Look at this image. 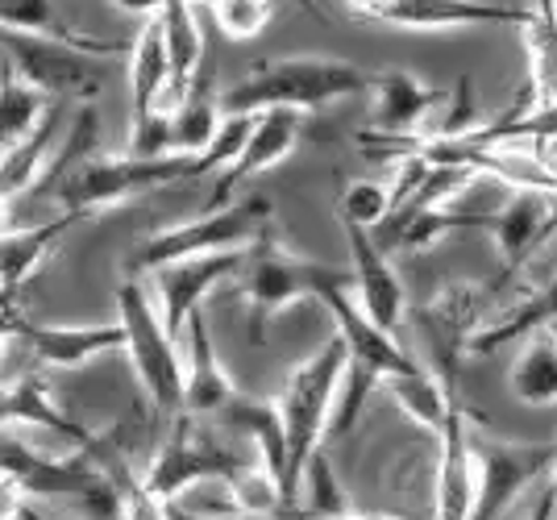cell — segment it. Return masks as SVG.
<instances>
[{
  "label": "cell",
  "mask_w": 557,
  "mask_h": 520,
  "mask_svg": "<svg viewBox=\"0 0 557 520\" xmlns=\"http://www.w3.org/2000/svg\"><path fill=\"white\" fill-rule=\"evenodd\" d=\"M258 113H225L216 138L196 154L166 150V154H100L75 163L67 175H59L47 188V196L59 205V213H79L84 221L92 213H104L113 205L138 200L141 191L166 188L180 179H200L209 171L230 166V159L242 150L246 134L255 129Z\"/></svg>",
  "instance_id": "obj_1"
},
{
  "label": "cell",
  "mask_w": 557,
  "mask_h": 520,
  "mask_svg": "<svg viewBox=\"0 0 557 520\" xmlns=\"http://www.w3.org/2000/svg\"><path fill=\"white\" fill-rule=\"evenodd\" d=\"M371 92V75L354 67L346 59H267L255 63V72L242 84H233L230 92L216 96L221 113H262V109H321L346 96Z\"/></svg>",
  "instance_id": "obj_2"
},
{
  "label": "cell",
  "mask_w": 557,
  "mask_h": 520,
  "mask_svg": "<svg viewBox=\"0 0 557 520\" xmlns=\"http://www.w3.org/2000/svg\"><path fill=\"white\" fill-rule=\"evenodd\" d=\"M346 342L333 333L321 350H312V358H304L300 367H292L287 387L278 396V417H283V433H287V512H296V499H300V474L304 462L321 449L325 442L329 412H333V396H337V383L346 371Z\"/></svg>",
  "instance_id": "obj_3"
},
{
  "label": "cell",
  "mask_w": 557,
  "mask_h": 520,
  "mask_svg": "<svg viewBox=\"0 0 557 520\" xmlns=\"http://www.w3.org/2000/svg\"><path fill=\"white\" fill-rule=\"evenodd\" d=\"M275 216V205L267 196H246L237 205H221L212 213L159 230L141 242L138 250L129 255V275L141 271H159L171 262L196 259V255H216V250H246Z\"/></svg>",
  "instance_id": "obj_4"
},
{
  "label": "cell",
  "mask_w": 557,
  "mask_h": 520,
  "mask_svg": "<svg viewBox=\"0 0 557 520\" xmlns=\"http://www.w3.org/2000/svg\"><path fill=\"white\" fill-rule=\"evenodd\" d=\"M116 325L125 330V355L134 362L141 392L159 412L175 417L184 404V358L175 350V337L163 330L159 305L134 275L116 284Z\"/></svg>",
  "instance_id": "obj_5"
},
{
  "label": "cell",
  "mask_w": 557,
  "mask_h": 520,
  "mask_svg": "<svg viewBox=\"0 0 557 520\" xmlns=\"http://www.w3.org/2000/svg\"><path fill=\"white\" fill-rule=\"evenodd\" d=\"M321 267H325V262L292 255L275 237L271 225L246 246V262H242V271H237V275H242L237 296L246 300V330H250V342H255V346L267 342V321H275L283 308L300 305V300H312V287H317Z\"/></svg>",
  "instance_id": "obj_6"
},
{
  "label": "cell",
  "mask_w": 557,
  "mask_h": 520,
  "mask_svg": "<svg viewBox=\"0 0 557 520\" xmlns=\"http://www.w3.org/2000/svg\"><path fill=\"white\" fill-rule=\"evenodd\" d=\"M470 462H474L470 520H504V512L536 479L554 471L557 442H504L495 433L470 429Z\"/></svg>",
  "instance_id": "obj_7"
},
{
  "label": "cell",
  "mask_w": 557,
  "mask_h": 520,
  "mask_svg": "<svg viewBox=\"0 0 557 520\" xmlns=\"http://www.w3.org/2000/svg\"><path fill=\"white\" fill-rule=\"evenodd\" d=\"M0 50L9 54L13 75L38 88L47 100H96L104 88V67L96 63V54H84L67 42L0 29Z\"/></svg>",
  "instance_id": "obj_8"
},
{
  "label": "cell",
  "mask_w": 557,
  "mask_h": 520,
  "mask_svg": "<svg viewBox=\"0 0 557 520\" xmlns=\"http://www.w3.org/2000/svg\"><path fill=\"white\" fill-rule=\"evenodd\" d=\"M242 471V458L225 449L221 442H212V433L196 429V417L175 412L166 442L154 449L150 467L141 474V483L163 499H180L191 483H205V479H233Z\"/></svg>",
  "instance_id": "obj_9"
},
{
  "label": "cell",
  "mask_w": 557,
  "mask_h": 520,
  "mask_svg": "<svg viewBox=\"0 0 557 520\" xmlns=\"http://www.w3.org/2000/svg\"><path fill=\"white\" fill-rule=\"evenodd\" d=\"M483 308H487V292L474 284L445 287L442 296H433L424 308L412 312L424 342V358L429 371L442 379L445 387H458V358L466 355L470 333L483 325Z\"/></svg>",
  "instance_id": "obj_10"
},
{
  "label": "cell",
  "mask_w": 557,
  "mask_h": 520,
  "mask_svg": "<svg viewBox=\"0 0 557 520\" xmlns=\"http://www.w3.org/2000/svg\"><path fill=\"white\" fill-rule=\"evenodd\" d=\"M358 17L399 29H470V25H524L529 9L511 0H349Z\"/></svg>",
  "instance_id": "obj_11"
},
{
  "label": "cell",
  "mask_w": 557,
  "mask_h": 520,
  "mask_svg": "<svg viewBox=\"0 0 557 520\" xmlns=\"http://www.w3.org/2000/svg\"><path fill=\"white\" fill-rule=\"evenodd\" d=\"M342 230H346V246H349V287L358 296V308L371 317L374 330L395 337L399 325H404V317H408V296H404V284L395 275L392 259H387V250L371 237L367 225L342 216Z\"/></svg>",
  "instance_id": "obj_12"
},
{
  "label": "cell",
  "mask_w": 557,
  "mask_h": 520,
  "mask_svg": "<svg viewBox=\"0 0 557 520\" xmlns=\"http://www.w3.org/2000/svg\"><path fill=\"white\" fill-rule=\"evenodd\" d=\"M0 474L13 479L22 487V496L34 499H54V496H71V499H88L104 483V471L92 467L84 454L75 458H47L38 449H29L25 442L0 433Z\"/></svg>",
  "instance_id": "obj_13"
},
{
  "label": "cell",
  "mask_w": 557,
  "mask_h": 520,
  "mask_svg": "<svg viewBox=\"0 0 557 520\" xmlns=\"http://www.w3.org/2000/svg\"><path fill=\"white\" fill-rule=\"evenodd\" d=\"M246 262V250H216V255H196V259L171 262V267H159L154 271V296H159V317H163V330L180 342L184 333V321L191 308L205 305L216 284L233 280Z\"/></svg>",
  "instance_id": "obj_14"
},
{
  "label": "cell",
  "mask_w": 557,
  "mask_h": 520,
  "mask_svg": "<svg viewBox=\"0 0 557 520\" xmlns=\"http://www.w3.org/2000/svg\"><path fill=\"white\" fill-rule=\"evenodd\" d=\"M296 138H300V113L296 109H262L255 129L246 134L242 150L230 159V166H221V179L212 188V205L221 209L246 179H255V175L271 171L275 163H283L296 150Z\"/></svg>",
  "instance_id": "obj_15"
},
{
  "label": "cell",
  "mask_w": 557,
  "mask_h": 520,
  "mask_svg": "<svg viewBox=\"0 0 557 520\" xmlns=\"http://www.w3.org/2000/svg\"><path fill=\"white\" fill-rule=\"evenodd\" d=\"M13 337H22L34 362H42L50 371H75L100 355L125 350V330L116 321L113 325H38L22 312Z\"/></svg>",
  "instance_id": "obj_16"
},
{
  "label": "cell",
  "mask_w": 557,
  "mask_h": 520,
  "mask_svg": "<svg viewBox=\"0 0 557 520\" xmlns=\"http://www.w3.org/2000/svg\"><path fill=\"white\" fill-rule=\"evenodd\" d=\"M437 520H470L474 504V462H470V412L454 396L437 433Z\"/></svg>",
  "instance_id": "obj_17"
},
{
  "label": "cell",
  "mask_w": 557,
  "mask_h": 520,
  "mask_svg": "<svg viewBox=\"0 0 557 520\" xmlns=\"http://www.w3.org/2000/svg\"><path fill=\"white\" fill-rule=\"evenodd\" d=\"M184 333H187V362H184V404H180V412L205 421V417H216L237 396V387H233V379L225 375L221 358L212 350L205 305L187 312Z\"/></svg>",
  "instance_id": "obj_18"
},
{
  "label": "cell",
  "mask_w": 557,
  "mask_h": 520,
  "mask_svg": "<svg viewBox=\"0 0 557 520\" xmlns=\"http://www.w3.org/2000/svg\"><path fill=\"white\" fill-rule=\"evenodd\" d=\"M216 421L242 433L255 442V462L278 483V496H283V512H287V433H283V417H278L275 400H255V396H233Z\"/></svg>",
  "instance_id": "obj_19"
},
{
  "label": "cell",
  "mask_w": 557,
  "mask_h": 520,
  "mask_svg": "<svg viewBox=\"0 0 557 520\" xmlns=\"http://www.w3.org/2000/svg\"><path fill=\"white\" fill-rule=\"evenodd\" d=\"M371 92H374L371 134H420V121L449 100L442 88L420 84L417 75L404 72V67L371 75Z\"/></svg>",
  "instance_id": "obj_20"
},
{
  "label": "cell",
  "mask_w": 557,
  "mask_h": 520,
  "mask_svg": "<svg viewBox=\"0 0 557 520\" xmlns=\"http://www.w3.org/2000/svg\"><path fill=\"white\" fill-rule=\"evenodd\" d=\"M4 425L42 429V433H54V437L71 442L75 449H84L96 437L79 421H71L67 412H63V404L50 396L47 379L38 375L13 379V383L0 387V429Z\"/></svg>",
  "instance_id": "obj_21"
},
{
  "label": "cell",
  "mask_w": 557,
  "mask_h": 520,
  "mask_svg": "<svg viewBox=\"0 0 557 520\" xmlns=\"http://www.w3.org/2000/svg\"><path fill=\"white\" fill-rule=\"evenodd\" d=\"M79 213H59L54 221L29 225V230H4L0 234V292L22 305V287L38 275V267L50 259V250L63 242L71 225H79Z\"/></svg>",
  "instance_id": "obj_22"
},
{
  "label": "cell",
  "mask_w": 557,
  "mask_h": 520,
  "mask_svg": "<svg viewBox=\"0 0 557 520\" xmlns=\"http://www.w3.org/2000/svg\"><path fill=\"white\" fill-rule=\"evenodd\" d=\"M166 84H171V63H166L163 47V25L154 13V17L141 22L138 42L129 47V134L159 113Z\"/></svg>",
  "instance_id": "obj_23"
},
{
  "label": "cell",
  "mask_w": 557,
  "mask_h": 520,
  "mask_svg": "<svg viewBox=\"0 0 557 520\" xmlns=\"http://www.w3.org/2000/svg\"><path fill=\"white\" fill-rule=\"evenodd\" d=\"M549 325H557V275L545 280L541 287H533V292L516 296V305L508 312H499V317H491L487 325H479L466 342V355H491V350L508 346L516 337H533V333L549 330Z\"/></svg>",
  "instance_id": "obj_24"
},
{
  "label": "cell",
  "mask_w": 557,
  "mask_h": 520,
  "mask_svg": "<svg viewBox=\"0 0 557 520\" xmlns=\"http://www.w3.org/2000/svg\"><path fill=\"white\" fill-rule=\"evenodd\" d=\"M554 209L549 191H516L499 213L491 216V234L504 255V271H520V262L545 246V221Z\"/></svg>",
  "instance_id": "obj_25"
},
{
  "label": "cell",
  "mask_w": 557,
  "mask_h": 520,
  "mask_svg": "<svg viewBox=\"0 0 557 520\" xmlns=\"http://www.w3.org/2000/svg\"><path fill=\"white\" fill-rule=\"evenodd\" d=\"M59 129H63V100H50L42 121L17 138L13 146L0 150V196H25L29 188H38V179L47 175V159L54 143H59Z\"/></svg>",
  "instance_id": "obj_26"
},
{
  "label": "cell",
  "mask_w": 557,
  "mask_h": 520,
  "mask_svg": "<svg viewBox=\"0 0 557 520\" xmlns=\"http://www.w3.org/2000/svg\"><path fill=\"white\" fill-rule=\"evenodd\" d=\"M0 29L42 34V38L67 42V47L84 50V54H96V59H116V54H125V42H116V38H96V34L71 29V25L59 17L54 0H0Z\"/></svg>",
  "instance_id": "obj_27"
},
{
  "label": "cell",
  "mask_w": 557,
  "mask_h": 520,
  "mask_svg": "<svg viewBox=\"0 0 557 520\" xmlns=\"http://www.w3.org/2000/svg\"><path fill=\"white\" fill-rule=\"evenodd\" d=\"M221 121H225V113H221V104L212 96V63L205 59L196 79L187 84L184 100L171 113V150H184V154L205 150L216 138Z\"/></svg>",
  "instance_id": "obj_28"
},
{
  "label": "cell",
  "mask_w": 557,
  "mask_h": 520,
  "mask_svg": "<svg viewBox=\"0 0 557 520\" xmlns=\"http://www.w3.org/2000/svg\"><path fill=\"white\" fill-rule=\"evenodd\" d=\"M524 29V54H529V92L533 104L557 100V0H533Z\"/></svg>",
  "instance_id": "obj_29"
},
{
  "label": "cell",
  "mask_w": 557,
  "mask_h": 520,
  "mask_svg": "<svg viewBox=\"0 0 557 520\" xmlns=\"http://www.w3.org/2000/svg\"><path fill=\"white\" fill-rule=\"evenodd\" d=\"M511 396L529 408L557 404V333H533L508 367Z\"/></svg>",
  "instance_id": "obj_30"
},
{
  "label": "cell",
  "mask_w": 557,
  "mask_h": 520,
  "mask_svg": "<svg viewBox=\"0 0 557 520\" xmlns=\"http://www.w3.org/2000/svg\"><path fill=\"white\" fill-rule=\"evenodd\" d=\"M383 387L392 392V400L399 404V412H404L417 429L433 433V437L442 433L449 400L458 396V387H445L429 367H417V371H408V375L383 379Z\"/></svg>",
  "instance_id": "obj_31"
},
{
  "label": "cell",
  "mask_w": 557,
  "mask_h": 520,
  "mask_svg": "<svg viewBox=\"0 0 557 520\" xmlns=\"http://www.w3.org/2000/svg\"><path fill=\"white\" fill-rule=\"evenodd\" d=\"M491 216L495 213H466V209H454V205H442V209H417L395 225H383V234L399 242L408 255H420V250H433L437 242H445L449 234H470V230H491Z\"/></svg>",
  "instance_id": "obj_32"
},
{
  "label": "cell",
  "mask_w": 557,
  "mask_h": 520,
  "mask_svg": "<svg viewBox=\"0 0 557 520\" xmlns=\"http://www.w3.org/2000/svg\"><path fill=\"white\" fill-rule=\"evenodd\" d=\"M47 104V96L38 92V88H29L25 79H17L13 67L4 63V72H0V150L13 146L17 138H25L42 121Z\"/></svg>",
  "instance_id": "obj_33"
},
{
  "label": "cell",
  "mask_w": 557,
  "mask_h": 520,
  "mask_svg": "<svg viewBox=\"0 0 557 520\" xmlns=\"http://www.w3.org/2000/svg\"><path fill=\"white\" fill-rule=\"evenodd\" d=\"M205 4L230 42H250L275 17V0H205Z\"/></svg>",
  "instance_id": "obj_34"
},
{
  "label": "cell",
  "mask_w": 557,
  "mask_h": 520,
  "mask_svg": "<svg viewBox=\"0 0 557 520\" xmlns=\"http://www.w3.org/2000/svg\"><path fill=\"white\" fill-rule=\"evenodd\" d=\"M230 492H233V499H237V508L246 512V520H250V517H275V512H283L278 483L262 471L258 462H255V467H242V471L233 474Z\"/></svg>",
  "instance_id": "obj_35"
},
{
  "label": "cell",
  "mask_w": 557,
  "mask_h": 520,
  "mask_svg": "<svg viewBox=\"0 0 557 520\" xmlns=\"http://www.w3.org/2000/svg\"><path fill=\"white\" fill-rule=\"evenodd\" d=\"M392 209V200H387V188L383 184H374V179H349L342 196H337V213L346 216V221H358V225H379L383 216Z\"/></svg>",
  "instance_id": "obj_36"
},
{
  "label": "cell",
  "mask_w": 557,
  "mask_h": 520,
  "mask_svg": "<svg viewBox=\"0 0 557 520\" xmlns=\"http://www.w3.org/2000/svg\"><path fill=\"white\" fill-rule=\"evenodd\" d=\"M116 9H125V13H141V17H154V13H163L171 4H205V0H109Z\"/></svg>",
  "instance_id": "obj_37"
},
{
  "label": "cell",
  "mask_w": 557,
  "mask_h": 520,
  "mask_svg": "<svg viewBox=\"0 0 557 520\" xmlns=\"http://www.w3.org/2000/svg\"><path fill=\"white\" fill-rule=\"evenodd\" d=\"M22 504H25L22 487H17L13 479H4V474H0V520H17Z\"/></svg>",
  "instance_id": "obj_38"
},
{
  "label": "cell",
  "mask_w": 557,
  "mask_h": 520,
  "mask_svg": "<svg viewBox=\"0 0 557 520\" xmlns=\"http://www.w3.org/2000/svg\"><path fill=\"white\" fill-rule=\"evenodd\" d=\"M524 520H557V492H554V479L541 487V496L533 499V508H529V517Z\"/></svg>",
  "instance_id": "obj_39"
},
{
  "label": "cell",
  "mask_w": 557,
  "mask_h": 520,
  "mask_svg": "<svg viewBox=\"0 0 557 520\" xmlns=\"http://www.w3.org/2000/svg\"><path fill=\"white\" fill-rule=\"evenodd\" d=\"M22 312H0V358H4V346L13 342V330H17Z\"/></svg>",
  "instance_id": "obj_40"
},
{
  "label": "cell",
  "mask_w": 557,
  "mask_h": 520,
  "mask_svg": "<svg viewBox=\"0 0 557 520\" xmlns=\"http://www.w3.org/2000/svg\"><path fill=\"white\" fill-rule=\"evenodd\" d=\"M292 4H296V9H300V13H308V17H312V22L329 25V13H325V9H321V4H317V0H292Z\"/></svg>",
  "instance_id": "obj_41"
},
{
  "label": "cell",
  "mask_w": 557,
  "mask_h": 520,
  "mask_svg": "<svg viewBox=\"0 0 557 520\" xmlns=\"http://www.w3.org/2000/svg\"><path fill=\"white\" fill-rule=\"evenodd\" d=\"M166 520H209V517H196V512H187V508H180L175 499H166Z\"/></svg>",
  "instance_id": "obj_42"
},
{
  "label": "cell",
  "mask_w": 557,
  "mask_h": 520,
  "mask_svg": "<svg viewBox=\"0 0 557 520\" xmlns=\"http://www.w3.org/2000/svg\"><path fill=\"white\" fill-rule=\"evenodd\" d=\"M9 221H13V196H0V234L9 230Z\"/></svg>",
  "instance_id": "obj_43"
},
{
  "label": "cell",
  "mask_w": 557,
  "mask_h": 520,
  "mask_svg": "<svg viewBox=\"0 0 557 520\" xmlns=\"http://www.w3.org/2000/svg\"><path fill=\"white\" fill-rule=\"evenodd\" d=\"M549 237H557V200H554V209H549V221H545V242Z\"/></svg>",
  "instance_id": "obj_44"
},
{
  "label": "cell",
  "mask_w": 557,
  "mask_h": 520,
  "mask_svg": "<svg viewBox=\"0 0 557 520\" xmlns=\"http://www.w3.org/2000/svg\"><path fill=\"white\" fill-rule=\"evenodd\" d=\"M17 520H50V517H42L38 508H29V504H22V512H17Z\"/></svg>",
  "instance_id": "obj_45"
},
{
  "label": "cell",
  "mask_w": 557,
  "mask_h": 520,
  "mask_svg": "<svg viewBox=\"0 0 557 520\" xmlns=\"http://www.w3.org/2000/svg\"><path fill=\"white\" fill-rule=\"evenodd\" d=\"M354 520H399V517H387V512H362V517H358V512H354Z\"/></svg>",
  "instance_id": "obj_46"
},
{
  "label": "cell",
  "mask_w": 557,
  "mask_h": 520,
  "mask_svg": "<svg viewBox=\"0 0 557 520\" xmlns=\"http://www.w3.org/2000/svg\"><path fill=\"white\" fill-rule=\"evenodd\" d=\"M321 520H354V512H342V517H321Z\"/></svg>",
  "instance_id": "obj_47"
},
{
  "label": "cell",
  "mask_w": 557,
  "mask_h": 520,
  "mask_svg": "<svg viewBox=\"0 0 557 520\" xmlns=\"http://www.w3.org/2000/svg\"><path fill=\"white\" fill-rule=\"evenodd\" d=\"M549 479H554V492H557V462H554V471H549Z\"/></svg>",
  "instance_id": "obj_48"
}]
</instances>
